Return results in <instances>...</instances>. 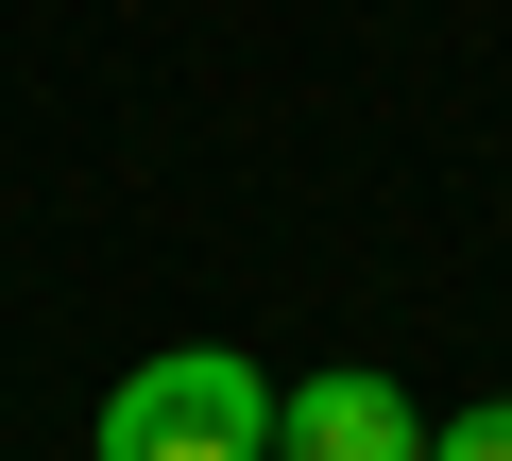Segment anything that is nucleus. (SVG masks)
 Returning <instances> with one entry per match:
<instances>
[{"label":"nucleus","instance_id":"1","mask_svg":"<svg viewBox=\"0 0 512 461\" xmlns=\"http://www.w3.org/2000/svg\"><path fill=\"white\" fill-rule=\"evenodd\" d=\"M86 461H274V376L222 342H171L86 410Z\"/></svg>","mask_w":512,"mask_h":461},{"label":"nucleus","instance_id":"2","mask_svg":"<svg viewBox=\"0 0 512 461\" xmlns=\"http://www.w3.org/2000/svg\"><path fill=\"white\" fill-rule=\"evenodd\" d=\"M274 461H427V410L393 376H291L274 393Z\"/></svg>","mask_w":512,"mask_h":461},{"label":"nucleus","instance_id":"3","mask_svg":"<svg viewBox=\"0 0 512 461\" xmlns=\"http://www.w3.org/2000/svg\"><path fill=\"white\" fill-rule=\"evenodd\" d=\"M427 461H512V393H495V410H444V427H427Z\"/></svg>","mask_w":512,"mask_h":461}]
</instances>
